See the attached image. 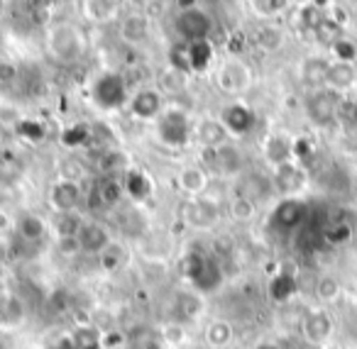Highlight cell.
Wrapping results in <instances>:
<instances>
[{
	"label": "cell",
	"instance_id": "cell-15",
	"mask_svg": "<svg viewBox=\"0 0 357 349\" xmlns=\"http://www.w3.org/2000/svg\"><path fill=\"white\" fill-rule=\"evenodd\" d=\"M220 123L228 130L230 137H245L255 130V123H257V115L250 105L245 103H230L223 108L220 113Z\"/></svg>",
	"mask_w": 357,
	"mask_h": 349
},
{
	"label": "cell",
	"instance_id": "cell-60",
	"mask_svg": "<svg viewBox=\"0 0 357 349\" xmlns=\"http://www.w3.org/2000/svg\"><path fill=\"white\" fill-rule=\"evenodd\" d=\"M323 349H335V347H331V344H328V347H323Z\"/></svg>",
	"mask_w": 357,
	"mask_h": 349
},
{
	"label": "cell",
	"instance_id": "cell-41",
	"mask_svg": "<svg viewBox=\"0 0 357 349\" xmlns=\"http://www.w3.org/2000/svg\"><path fill=\"white\" fill-rule=\"evenodd\" d=\"M186 76L189 74H184V71H176V69H172V66H167V69L159 74V79H157V91L159 93H172V95H176V93H181V91L186 88Z\"/></svg>",
	"mask_w": 357,
	"mask_h": 349
},
{
	"label": "cell",
	"instance_id": "cell-6",
	"mask_svg": "<svg viewBox=\"0 0 357 349\" xmlns=\"http://www.w3.org/2000/svg\"><path fill=\"white\" fill-rule=\"evenodd\" d=\"M308 220V203L303 198H282L277 205L272 208L269 215V225L279 232H296L306 225Z\"/></svg>",
	"mask_w": 357,
	"mask_h": 349
},
{
	"label": "cell",
	"instance_id": "cell-48",
	"mask_svg": "<svg viewBox=\"0 0 357 349\" xmlns=\"http://www.w3.org/2000/svg\"><path fill=\"white\" fill-rule=\"evenodd\" d=\"M289 0H250L252 10L257 13L259 17H274L282 10H287Z\"/></svg>",
	"mask_w": 357,
	"mask_h": 349
},
{
	"label": "cell",
	"instance_id": "cell-5",
	"mask_svg": "<svg viewBox=\"0 0 357 349\" xmlns=\"http://www.w3.org/2000/svg\"><path fill=\"white\" fill-rule=\"evenodd\" d=\"M298 332H301L303 342L311 347H328L335 332V320H333L331 310L323 305H313L303 313L301 323H298Z\"/></svg>",
	"mask_w": 357,
	"mask_h": 349
},
{
	"label": "cell",
	"instance_id": "cell-13",
	"mask_svg": "<svg viewBox=\"0 0 357 349\" xmlns=\"http://www.w3.org/2000/svg\"><path fill=\"white\" fill-rule=\"evenodd\" d=\"M218 88L223 93H230V95H238V93H245L252 84V74H250V66L243 64L240 59H230L225 61L223 66L218 69Z\"/></svg>",
	"mask_w": 357,
	"mask_h": 349
},
{
	"label": "cell",
	"instance_id": "cell-62",
	"mask_svg": "<svg viewBox=\"0 0 357 349\" xmlns=\"http://www.w3.org/2000/svg\"><path fill=\"white\" fill-rule=\"evenodd\" d=\"M0 349H6V347H3V342H0Z\"/></svg>",
	"mask_w": 357,
	"mask_h": 349
},
{
	"label": "cell",
	"instance_id": "cell-57",
	"mask_svg": "<svg viewBox=\"0 0 357 349\" xmlns=\"http://www.w3.org/2000/svg\"><path fill=\"white\" fill-rule=\"evenodd\" d=\"M178 10H189V8H196V0H176Z\"/></svg>",
	"mask_w": 357,
	"mask_h": 349
},
{
	"label": "cell",
	"instance_id": "cell-1",
	"mask_svg": "<svg viewBox=\"0 0 357 349\" xmlns=\"http://www.w3.org/2000/svg\"><path fill=\"white\" fill-rule=\"evenodd\" d=\"M194 125L196 120L186 113L184 108H164V113L154 120V132L157 139L169 149H184L194 139Z\"/></svg>",
	"mask_w": 357,
	"mask_h": 349
},
{
	"label": "cell",
	"instance_id": "cell-42",
	"mask_svg": "<svg viewBox=\"0 0 357 349\" xmlns=\"http://www.w3.org/2000/svg\"><path fill=\"white\" fill-rule=\"evenodd\" d=\"M15 134L20 139H25V142L30 144H37L42 142V139L47 137V127L42 120H35V118H22L15 123Z\"/></svg>",
	"mask_w": 357,
	"mask_h": 349
},
{
	"label": "cell",
	"instance_id": "cell-45",
	"mask_svg": "<svg viewBox=\"0 0 357 349\" xmlns=\"http://www.w3.org/2000/svg\"><path fill=\"white\" fill-rule=\"evenodd\" d=\"M282 45H284V35H282V30H277V27H262V30L257 32V47L262 52H277V49H282Z\"/></svg>",
	"mask_w": 357,
	"mask_h": 349
},
{
	"label": "cell",
	"instance_id": "cell-37",
	"mask_svg": "<svg viewBox=\"0 0 357 349\" xmlns=\"http://www.w3.org/2000/svg\"><path fill=\"white\" fill-rule=\"evenodd\" d=\"M84 222L86 220L79 215V210L76 212H54L50 230L54 232V237H79V230Z\"/></svg>",
	"mask_w": 357,
	"mask_h": 349
},
{
	"label": "cell",
	"instance_id": "cell-22",
	"mask_svg": "<svg viewBox=\"0 0 357 349\" xmlns=\"http://www.w3.org/2000/svg\"><path fill=\"white\" fill-rule=\"evenodd\" d=\"M228 130L223 127L220 118H201L194 125V139L201 144L204 149H215L220 144L228 142Z\"/></svg>",
	"mask_w": 357,
	"mask_h": 349
},
{
	"label": "cell",
	"instance_id": "cell-3",
	"mask_svg": "<svg viewBox=\"0 0 357 349\" xmlns=\"http://www.w3.org/2000/svg\"><path fill=\"white\" fill-rule=\"evenodd\" d=\"M91 100H93L96 108L105 110H120L130 103V86L128 79L123 74H115V71H103L93 79L91 84Z\"/></svg>",
	"mask_w": 357,
	"mask_h": 349
},
{
	"label": "cell",
	"instance_id": "cell-7",
	"mask_svg": "<svg viewBox=\"0 0 357 349\" xmlns=\"http://www.w3.org/2000/svg\"><path fill=\"white\" fill-rule=\"evenodd\" d=\"M178 220L184 225L194 227V230H206V227H213L220 220V208L218 203L208 201V198H186L181 205H178Z\"/></svg>",
	"mask_w": 357,
	"mask_h": 349
},
{
	"label": "cell",
	"instance_id": "cell-21",
	"mask_svg": "<svg viewBox=\"0 0 357 349\" xmlns=\"http://www.w3.org/2000/svg\"><path fill=\"white\" fill-rule=\"evenodd\" d=\"M27 320V308L20 298H17L13 290H3L0 295V329L3 332H10V329L22 327Z\"/></svg>",
	"mask_w": 357,
	"mask_h": 349
},
{
	"label": "cell",
	"instance_id": "cell-28",
	"mask_svg": "<svg viewBox=\"0 0 357 349\" xmlns=\"http://www.w3.org/2000/svg\"><path fill=\"white\" fill-rule=\"evenodd\" d=\"M235 339V327L230 320L213 318L206 323L204 329V342L208 344V349H228Z\"/></svg>",
	"mask_w": 357,
	"mask_h": 349
},
{
	"label": "cell",
	"instance_id": "cell-52",
	"mask_svg": "<svg viewBox=\"0 0 357 349\" xmlns=\"http://www.w3.org/2000/svg\"><path fill=\"white\" fill-rule=\"evenodd\" d=\"M311 157H313V144H311V139H308V137L294 139V162L303 164V162H308Z\"/></svg>",
	"mask_w": 357,
	"mask_h": 349
},
{
	"label": "cell",
	"instance_id": "cell-4",
	"mask_svg": "<svg viewBox=\"0 0 357 349\" xmlns=\"http://www.w3.org/2000/svg\"><path fill=\"white\" fill-rule=\"evenodd\" d=\"M47 49L61 64H74L84 56L86 52V37L84 32L79 30L71 22H59L50 30V37H47Z\"/></svg>",
	"mask_w": 357,
	"mask_h": 349
},
{
	"label": "cell",
	"instance_id": "cell-39",
	"mask_svg": "<svg viewBox=\"0 0 357 349\" xmlns=\"http://www.w3.org/2000/svg\"><path fill=\"white\" fill-rule=\"evenodd\" d=\"M159 337L169 349L189 347V327L181 323H174V320H167L164 325H159Z\"/></svg>",
	"mask_w": 357,
	"mask_h": 349
},
{
	"label": "cell",
	"instance_id": "cell-61",
	"mask_svg": "<svg viewBox=\"0 0 357 349\" xmlns=\"http://www.w3.org/2000/svg\"><path fill=\"white\" fill-rule=\"evenodd\" d=\"M176 349H189V347H176Z\"/></svg>",
	"mask_w": 357,
	"mask_h": 349
},
{
	"label": "cell",
	"instance_id": "cell-40",
	"mask_svg": "<svg viewBox=\"0 0 357 349\" xmlns=\"http://www.w3.org/2000/svg\"><path fill=\"white\" fill-rule=\"evenodd\" d=\"M84 13L93 22H108L118 15V0H86Z\"/></svg>",
	"mask_w": 357,
	"mask_h": 349
},
{
	"label": "cell",
	"instance_id": "cell-53",
	"mask_svg": "<svg viewBox=\"0 0 357 349\" xmlns=\"http://www.w3.org/2000/svg\"><path fill=\"white\" fill-rule=\"evenodd\" d=\"M54 247H56V251L64 256H74L81 251L79 237H54Z\"/></svg>",
	"mask_w": 357,
	"mask_h": 349
},
{
	"label": "cell",
	"instance_id": "cell-9",
	"mask_svg": "<svg viewBox=\"0 0 357 349\" xmlns=\"http://www.w3.org/2000/svg\"><path fill=\"white\" fill-rule=\"evenodd\" d=\"M337 113H340V95L331 88H318L306 98V115L313 125L318 127H328L335 123Z\"/></svg>",
	"mask_w": 357,
	"mask_h": 349
},
{
	"label": "cell",
	"instance_id": "cell-2",
	"mask_svg": "<svg viewBox=\"0 0 357 349\" xmlns=\"http://www.w3.org/2000/svg\"><path fill=\"white\" fill-rule=\"evenodd\" d=\"M184 276L189 279L191 288L206 295L211 290L220 288V284H223V266H220V261L213 254L194 249L184 259Z\"/></svg>",
	"mask_w": 357,
	"mask_h": 349
},
{
	"label": "cell",
	"instance_id": "cell-20",
	"mask_svg": "<svg viewBox=\"0 0 357 349\" xmlns=\"http://www.w3.org/2000/svg\"><path fill=\"white\" fill-rule=\"evenodd\" d=\"M13 227H15L17 242L32 245V247L40 245V242L47 237V232H50L47 220L37 215V212H20V215L15 217V222H13Z\"/></svg>",
	"mask_w": 357,
	"mask_h": 349
},
{
	"label": "cell",
	"instance_id": "cell-24",
	"mask_svg": "<svg viewBox=\"0 0 357 349\" xmlns=\"http://www.w3.org/2000/svg\"><path fill=\"white\" fill-rule=\"evenodd\" d=\"M123 186H125V196H130L135 203L147 201L154 193V183H152V178H149V173L137 166H130L128 171H125Z\"/></svg>",
	"mask_w": 357,
	"mask_h": 349
},
{
	"label": "cell",
	"instance_id": "cell-59",
	"mask_svg": "<svg viewBox=\"0 0 357 349\" xmlns=\"http://www.w3.org/2000/svg\"><path fill=\"white\" fill-rule=\"evenodd\" d=\"M3 290H6V284H3V281H0V295H3Z\"/></svg>",
	"mask_w": 357,
	"mask_h": 349
},
{
	"label": "cell",
	"instance_id": "cell-58",
	"mask_svg": "<svg viewBox=\"0 0 357 349\" xmlns=\"http://www.w3.org/2000/svg\"><path fill=\"white\" fill-rule=\"evenodd\" d=\"M3 66H6V64H3V61H0V84H3Z\"/></svg>",
	"mask_w": 357,
	"mask_h": 349
},
{
	"label": "cell",
	"instance_id": "cell-35",
	"mask_svg": "<svg viewBox=\"0 0 357 349\" xmlns=\"http://www.w3.org/2000/svg\"><path fill=\"white\" fill-rule=\"evenodd\" d=\"M125 261H128V249H125V245L118 240H113L98 254V266L103 274H118V271L125 266Z\"/></svg>",
	"mask_w": 357,
	"mask_h": 349
},
{
	"label": "cell",
	"instance_id": "cell-32",
	"mask_svg": "<svg viewBox=\"0 0 357 349\" xmlns=\"http://www.w3.org/2000/svg\"><path fill=\"white\" fill-rule=\"evenodd\" d=\"M331 64H333V61L323 59V56H308V59L301 64V81L308 86V88H313V91L326 88Z\"/></svg>",
	"mask_w": 357,
	"mask_h": 349
},
{
	"label": "cell",
	"instance_id": "cell-27",
	"mask_svg": "<svg viewBox=\"0 0 357 349\" xmlns=\"http://www.w3.org/2000/svg\"><path fill=\"white\" fill-rule=\"evenodd\" d=\"M130 169V157L118 147H108V149H100L98 157H96V171L100 176H120Z\"/></svg>",
	"mask_w": 357,
	"mask_h": 349
},
{
	"label": "cell",
	"instance_id": "cell-47",
	"mask_svg": "<svg viewBox=\"0 0 357 349\" xmlns=\"http://www.w3.org/2000/svg\"><path fill=\"white\" fill-rule=\"evenodd\" d=\"M84 173H86L84 164H81L76 157L61 159V164H59V178H64V181H76V183H81Z\"/></svg>",
	"mask_w": 357,
	"mask_h": 349
},
{
	"label": "cell",
	"instance_id": "cell-38",
	"mask_svg": "<svg viewBox=\"0 0 357 349\" xmlns=\"http://www.w3.org/2000/svg\"><path fill=\"white\" fill-rule=\"evenodd\" d=\"M59 142L64 149H81V147H89L91 144V125L86 123H74L69 127L61 130L59 134Z\"/></svg>",
	"mask_w": 357,
	"mask_h": 349
},
{
	"label": "cell",
	"instance_id": "cell-25",
	"mask_svg": "<svg viewBox=\"0 0 357 349\" xmlns=\"http://www.w3.org/2000/svg\"><path fill=\"white\" fill-rule=\"evenodd\" d=\"M272 191H274L272 178H264V176H259V173H248V176L240 178L235 196L248 198V201H252L255 205H257V203L267 201V198L272 196Z\"/></svg>",
	"mask_w": 357,
	"mask_h": 349
},
{
	"label": "cell",
	"instance_id": "cell-46",
	"mask_svg": "<svg viewBox=\"0 0 357 349\" xmlns=\"http://www.w3.org/2000/svg\"><path fill=\"white\" fill-rule=\"evenodd\" d=\"M255 212H257V205H255L252 201H248V198L235 196L233 201H230V217H233V220L250 222L255 217Z\"/></svg>",
	"mask_w": 357,
	"mask_h": 349
},
{
	"label": "cell",
	"instance_id": "cell-44",
	"mask_svg": "<svg viewBox=\"0 0 357 349\" xmlns=\"http://www.w3.org/2000/svg\"><path fill=\"white\" fill-rule=\"evenodd\" d=\"M313 35H316L318 42L333 47L342 37V27H340V22H337V20H333V17H326V20L318 25V30L313 32Z\"/></svg>",
	"mask_w": 357,
	"mask_h": 349
},
{
	"label": "cell",
	"instance_id": "cell-29",
	"mask_svg": "<svg viewBox=\"0 0 357 349\" xmlns=\"http://www.w3.org/2000/svg\"><path fill=\"white\" fill-rule=\"evenodd\" d=\"M357 84V69L355 64H345V61H333L331 71H328L326 88L335 91L337 95L347 93L350 88H355Z\"/></svg>",
	"mask_w": 357,
	"mask_h": 349
},
{
	"label": "cell",
	"instance_id": "cell-55",
	"mask_svg": "<svg viewBox=\"0 0 357 349\" xmlns=\"http://www.w3.org/2000/svg\"><path fill=\"white\" fill-rule=\"evenodd\" d=\"M47 349H76V347H74V339H71V334L61 332V334H54V337L47 342Z\"/></svg>",
	"mask_w": 357,
	"mask_h": 349
},
{
	"label": "cell",
	"instance_id": "cell-14",
	"mask_svg": "<svg viewBox=\"0 0 357 349\" xmlns=\"http://www.w3.org/2000/svg\"><path fill=\"white\" fill-rule=\"evenodd\" d=\"M130 115L142 123H152L164 113V95L157 88H139L130 95Z\"/></svg>",
	"mask_w": 357,
	"mask_h": 349
},
{
	"label": "cell",
	"instance_id": "cell-33",
	"mask_svg": "<svg viewBox=\"0 0 357 349\" xmlns=\"http://www.w3.org/2000/svg\"><path fill=\"white\" fill-rule=\"evenodd\" d=\"M76 349H105L103 347V329L96 327L93 323H79L69 329Z\"/></svg>",
	"mask_w": 357,
	"mask_h": 349
},
{
	"label": "cell",
	"instance_id": "cell-49",
	"mask_svg": "<svg viewBox=\"0 0 357 349\" xmlns=\"http://www.w3.org/2000/svg\"><path fill=\"white\" fill-rule=\"evenodd\" d=\"M333 54H335V61H345V64H355L357 59V45L347 37H340L335 45L331 47Z\"/></svg>",
	"mask_w": 357,
	"mask_h": 349
},
{
	"label": "cell",
	"instance_id": "cell-16",
	"mask_svg": "<svg viewBox=\"0 0 357 349\" xmlns=\"http://www.w3.org/2000/svg\"><path fill=\"white\" fill-rule=\"evenodd\" d=\"M125 196V186L120 176H100L91 186L89 205L91 208H115Z\"/></svg>",
	"mask_w": 357,
	"mask_h": 349
},
{
	"label": "cell",
	"instance_id": "cell-51",
	"mask_svg": "<svg viewBox=\"0 0 357 349\" xmlns=\"http://www.w3.org/2000/svg\"><path fill=\"white\" fill-rule=\"evenodd\" d=\"M20 176V164H17V159L8 157V154H3L0 157V181H13V178Z\"/></svg>",
	"mask_w": 357,
	"mask_h": 349
},
{
	"label": "cell",
	"instance_id": "cell-12",
	"mask_svg": "<svg viewBox=\"0 0 357 349\" xmlns=\"http://www.w3.org/2000/svg\"><path fill=\"white\" fill-rule=\"evenodd\" d=\"M50 208L52 212H76L84 201V191H81V183L76 181H64V178H56L50 186Z\"/></svg>",
	"mask_w": 357,
	"mask_h": 349
},
{
	"label": "cell",
	"instance_id": "cell-11",
	"mask_svg": "<svg viewBox=\"0 0 357 349\" xmlns=\"http://www.w3.org/2000/svg\"><path fill=\"white\" fill-rule=\"evenodd\" d=\"M172 320L174 323H181L189 327L191 323H196L199 318H204L206 313V298L204 293L194 288H184L178 290L176 295L172 298Z\"/></svg>",
	"mask_w": 357,
	"mask_h": 349
},
{
	"label": "cell",
	"instance_id": "cell-26",
	"mask_svg": "<svg viewBox=\"0 0 357 349\" xmlns=\"http://www.w3.org/2000/svg\"><path fill=\"white\" fill-rule=\"evenodd\" d=\"M264 159H267L274 169L287 162H294V139L282 132L269 134V137L264 139Z\"/></svg>",
	"mask_w": 357,
	"mask_h": 349
},
{
	"label": "cell",
	"instance_id": "cell-8",
	"mask_svg": "<svg viewBox=\"0 0 357 349\" xmlns=\"http://www.w3.org/2000/svg\"><path fill=\"white\" fill-rule=\"evenodd\" d=\"M178 37L189 45V42H201L211 40V32H213V20L206 10L201 8H189V10H178L176 20H174Z\"/></svg>",
	"mask_w": 357,
	"mask_h": 349
},
{
	"label": "cell",
	"instance_id": "cell-17",
	"mask_svg": "<svg viewBox=\"0 0 357 349\" xmlns=\"http://www.w3.org/2000/svg\"><path fill=\"white\" fill-rule=\"evenodd\" d=\"M274 191H279L284 198H294L303 186H306V171L298 162H287L274 169L272 173Z\"/></svg>",
	"mask_w": 357,
	"mask_h": 349
},
{
	"label": "cell",
	"instance_id": "cell-10",
	"mask_svg": "<svg viewBox=\"0 0 357 349\" xmlns=\"http://www.w3.org/2000/svg\"><path fill=\"white\" fill-rule=\"evenodd\" d=\"M204 164L218 176H238L245 166V159L235 144L225 142L215 149H204Z\"/></svg>",
	"mask_w": 357,
	"mask_h": 349
},
{
	"label": "cell",
	"instance_id": "cell-50",
	"mask_svg": "<svg viewBox=\"0 0 357 349\" xmlns=\"http://www.w3.org/2000/svg\"><path fill=\"white\" fill-rule=\"evenodd\" d=\"M169 66H172V69H176V71H184V74H191L186 42H181V45H174L172 49H169Z\"/></svg>",
	"mask_w": 357,
	"mask_h": 349
},
{
	"label": "cell",
	"instance_id": "cell-34",
	"mask_svg": "<svg viewBox=\"0 0 357 349\" xmlns=\"http://www.w3.org/2000/svg\"><path fill=\"white\" fill-rule=\"evenodd\" d=\"M342 295V281L335 274H321L313 284V298L318 300V305H331L335 300H340Z\"/></svg>",
	"mask_w": 357,
	"mask_h": 349
},
{
	"label": "cell",
	"instance_id": "cell-36",
	"mask_svg": "<svg viewBox=\"0 0 357 349\" xmlns=\"http://www.w3.org/2000/svg\"><path fill=\"white\" fill-rule=\"evenodd\" d=\"M120 37H123L128 45H142L149 37V22L142 15H130L120 22Z\"/></svg>",
	"mask_w": 357,
	"mask_h": 349
},
{
	"label": "cell",
	"instance_id": "cell-19",
	"mask_svg": "<svg viewBox=\"0 0 357 349\" xmlns=\"http://www.w3.org/2000/svg\"><path fill=\"white\" fill-rule=\"evenodd\" d=\"M298 293V279L289 266H279L272 276H269V284H267V295L272 303H289L294 300Z\"/></svg>",
	"mask_w": 357,
	"mask_h": 349
},
{
	"label": "cell",
	"instance_id": "cell-54",
	"mask_svg": "<svg viewBox=\"0 0 357 349\" xmlns=\"http://www.w3.org/2000/svg\"><path fill=\"white\" fill-rule=\"evenodd\" d=\"M13 254H15V245H13L10 237L0 232V266H6L13 259Z\"/></svg>",
	"mask_w": 357,
	"mask_h": 349
},
{
	"label": "cell",
	"instance_id": "cell-30",
	"mask_svg": "<svg viewBox=\"0 0 357 349\" xmlns=\"http://www.w3.org/2000/svg\"><path fill=\"white\" fill-rule=\"evenodd\" d=\"M352 235H355V227L350 220H342V217H328V222L321 227V242H326L328 247L350 245Z\"/></svg>",
	"mask_w": 357,
	"mask_h": 349
},
{
	"label": "cell",
	"instance_id": "cell-23",
	"mask_svg": "<svg viewBox=\"0 0 357 349\" xmlns=\"http://www.w3.org/2000/svg\"><path fill=\"white\" fill-rule=\"evenodd\" d=\"M208 171H206L204 166H196V164H191V166H184L181 171L176 173V186L178 191L184 193V196L189 198H201L206 193V188H208Z\"/></svg>",
	"mask_w": 357,
	"mask_h": 349
},
{
	"label": "cell",
	"instance_id": "cell-43",
	"mask_svg": "<svg viewBox=\"0 0 357 349\" xmlns=\"http://www.w3.org/2000/svg\"><path fill=\"white\" fill-rule=\"evenodd\" d=\"M323 20H326V15H323L321 6H316V3H306V6L298 10V25L308 32H316Z\"/></svg>",
	"mask_w": 357,
	"mask_h": 349
},
{
	"label": "cell",
	"instance_id": "cell-56",
	"mask_svg": "<svg viewBox=\"0 0 357 349\" xmlns=\"http://www.w3.org/2000/svg\"><path fill=\"white\" fill-rule=\"evenodd\" d=\"M250 349H284V347H282V342L274 337H259Z\"/></svg>",
	"mask_w": 357,
	"mask_h": 349
},
{
	"label": "cell",
	"instance_id": "cell-31",
	"mask_svg": "<svg viewBox=\"0 0 357 349\" xmlns=\"http://www.w3.org/2000/svg\"><path fill=\"white\" fill-rule=\"evenodd\" d=\"M189 52V71L191 74H206V71L213 66L215 59V49L211 40H201V42H189L186 45Z\"/></svg>",
	"mask_w": 357,
	"mask_h": 349
},
{
	"label": "cell",
	"instance_id": "cell-18",
	"mask_svg": "<svg viewBox=\"0 0 357 349\" xmlns=\"http://www.w3.org/2000/svg\"><path fill=\"white\" fill-rule=\"evenodd\" d=\"M113 242V235H110L108 225H103L100 220H86L79 230V247L84 254L98 256L105 247Z\"/></svg>",
	"mask_w": 357,
	"mask_h": 349
}]
</instances>
